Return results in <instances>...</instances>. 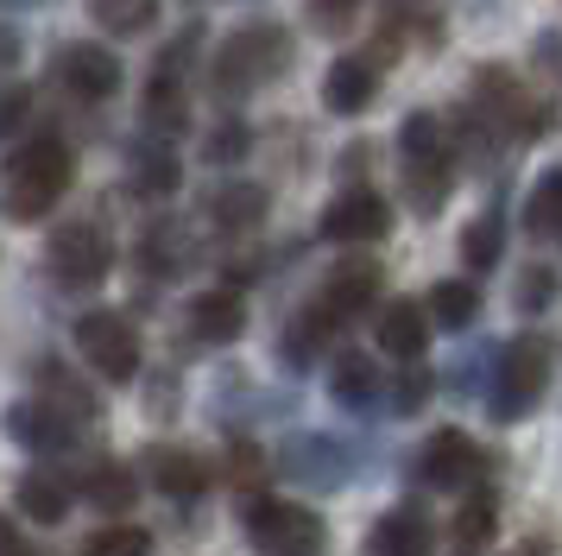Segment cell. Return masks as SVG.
<instances>
[{"mask_svg": "<svg viewBox=\"0 0 562 556\" xmlns=\"http://www.w3.org/2000/svg\"><path fill=\"white\" fill-rule=\"evenodd\" d=\"M284 475L310 480V487H341L348 480V455L323 443V436H297L291 449H284Z\"/></svg>", "mask_w": 562, "mask_h": 556, "instance_id": "ac0fdd59", "label": "cell"}, {"mask_svg": "<svg viewBox=\"0 0 562 556\" xmlns=\"http://www.w3.org/2000/svg\"><path fill=\"white\" fill-rule=\"evenodd\" d=\"M499 253H506V222H499V215H481L474 227H461V266H468V273L499 266Z\"/></svg>", "mask_w": 562, "mask_h": 556, "instance_id": "f1b7e54d", "label": "cell"}, {"mask_svg": "<svg viewBox=\"0 0 562 556\" xmlns=\"http://www.w3.org/2000/svg\"><path fill=\"white\" fill-rule=\"evenodd\" d=\"M380 348L392 354V360H424V348H430V316H424V303L417 298H392L380 310Z\"/></svg>", "mask_w": 562, "mask_h": 556, "instance_id": "7c38bea8", "label": "cell"}, {"mask_svg": "<svg viewBox=\"0 0 562 556\" xmlns=\"http://www.w3.org/2000/svg\"><path fill=\"white\" fill-rule=\"evenodd\" d=\"M329 392L348 404V411H367V404L380 399V374H373V360H367V354H341L335 374H329Z\"/></svg>", "mask_w": 562, "mask_h": 556, "instance_id": "4316f807", "label": "cell"}, {"mask_svg": "<svg viewBox=\"0 0 562 556\" xmlns=\"http://www.w3.org/2000/svg\"><path fill=\"white\" fill-rule=\"evenodd\" d=\"M360 13V0H310V25L316 32H348Z\"/></svg>", "mask_w": 562, "mask_h": 556, "instance_id": "d590c367", "label": "cell"}, {"mask_svg": "<svg viewBox=\"0 0 562 556\" xmlns=\"http://www.w3.org/2000/svg\"><path fill=\"white\" fill-rule=\"evenodd\" d=\"M398 146H405V158H449V126L417 108V114H405V126H398Z\"/></svg>", "mask_w": 562, "mask_h": 556, "instance_id": "4dcf8cb0", "label": "cell"}, {"mask_svg": "<svg viewBox=\"0 0 562 556\" xmlns=\"http://www.w3.org/2000/svg\"><path fill=\"white\" fill-rule=\"evenodd\" d=\"M550 298H557V273H550V266H525L518 291H512V303H518L525 316H543V310H550Z\"/></svg>", "mask_w": 562, "mask_h": 556, "instance_id": "836d02e7", "label": "cell"}, {"mask_svg": "<svg viewBox=\"0 0 562 556\" xmlns=\"http://www.w3.org/2000/svg\"><path fill=\"white\" fill-rule=\"evenodd\" d=\"M424 316L436 329H468L481 316V285L474 278H442V285H430V310Z\"/></svg>", "mask_w": 562, "mask_h": 556, "instance_id": "cb8c5ba5", "label": "cell"}, {"mask_svg": "<svg viewBox=\"0 0 562 556\" xmlns=\"http://www.w3.org/2000/svg\"><path fill=\"white\" fill-rule=\"evenodd\" d=\"M247 537L254 551L266 556H323V519L297 500H272V493H254L247 500Z\"/></svg>", "mask_w": 562, "mask_h": 556, "instance_id": "3957f363", "label": "cell"}, {"mask_svg": "<svg viewBox=\"0 0 562 556\" xmlns=\"http://www.w3.org/2000/svg\"><path fill=\"white\" fill-rule=\"evenodd\" d=\"M20 512H26L32 525H64L70 519V480L45 475V468L20 475Z\"/></svg>", "mask_w": 562, "mask_h": 556, "instance_id": "ffe728a7", "label": "cell"}, {"mask_svg": "<svg viewBox=\"0 0 562 556\" xmlns=\"http://www.w3.org/2000/svg\"><path fill=\"white\" fill-rule=\"evenodd\" d=\"M70 177H77V152L64 146L57 133L26 140L13 152V165H7V209H13V222H45L64 202Z\"/></svg>", "mask_w": 562, "mask_h": 556, "instance_id": "6da1fadb", "label": "cell"}, {"mask_svg": "<svg viewBox=\"0 0 562 556\" xmlns=\"http://www.w3.org/2000/svg\"><path fill=\"white\" fill-rule=\"evenodd\" d=\"M424 399H430V367H417V360H405V379H398V411H424Z\"/></svg>", "mask_w": 562, "mask_h": 556, "instance_id": "74e56055", "label": "cell"}, {"mask_svg": "<svg viewBox=\"0 0 562 556\" xmlns=\"http://www.w3.org/2000/svg\"><path fill=\"white\" fill-rule=\"evenodd\" d=\"M38 399L52 404V411H64V418H95V411H102V399H95L77 374H64L57 360H38Z\"/></svg>", "mask_w": 562, "mask_h": 556, "instance_id": "7402d4cb", "label": "cell"}, {"mask_svg": "<svg viewBox=\"0 0 562 556\" xmlns=\"http://www.w3.org/2000/svg\"><path fill=\"white\" fill-rule=\"evenodd\" d=\"M436 551V519L424 505H392L367 531V556H430Z\"/></svg>", "mask_w": 562, "mask_h": 556, "instance_id": "30bf717a", "label": "cell"}, {"mask_svg": "<svg viewBox=\"0 0 562 556\" xmlns=\"http://www.w3.org/2000/svg\"><path fill=\"white\" fill-rule=\"evenodd\" d=\"M215 96H254L266 82H279L291 70V32L284 25H247V32H234L228 45L215 51Z\"/></svg>", "mask_w": 562, "mask_h": 556, "instance_id": "7a4b0ae2", "label": "cell"}, {"mask_svg": "<svg viewBox=\"0 0 562 556\" xmlns=\"http://www.w3.org/2000/svg\"><path fill=\"white\" fill-rule=\"evenodd\" d=\"M557 227H562V171H543L537 177V190L525 197V234L557 241Z\"/></svg>", "mask_w": 562, "mask_h": 556, "instance_id": "83f0119b", "label": "cell"}, {"mask_svg": "<svg viewBox=\"0 0 562 556\" xmlns=\"http://www.w3.org/2000/svg\"><path fill=\"white\" fill-rule=\"evenodd\" d=\"M506 556H550V537H531V544H518V551H506Z\"/></svg>", "mask_w": 562, "mask_h": 556, "instance_id": "60d3db41", "label": "cell"}, {"mask_svg": "<svg viewBox=\"0 0 562 556\" xmlns=\"http://www.w3.org/2000/svg\"><path fill=\"white\" fill-rule=\"evenodd\" d=\"M380 259H341L329 273V285H323V303H329L335 316H360V310H373V298H380Z\"/></svg>", "mask_w": 562, "mask_h": 556, "instance_id": "9a60e30c", "label": "cell"}, {"mask_svg": "<svg viewBox=\"0 0 562 556\" xmlns=\"http://www.w3.org/2000/svg\"><path fill=\"white\" fill-rule=\"evenodd\" d=\"M82 556H153V531L146 525H102L82 544Z\"/></svg>", "mask_w": 562, "mask_h": 556, "instance_id": "d6a6232c", "label": "cell"}, {"mask_svg": "<svg viewBox=\"0 0 562 556\" xmlns=\"http://www.w3.org/2000/svg\"><path fill=\"white\" fill-rule=\"evenodd\" d=\"M209 215H215V227L247 234V227L266 222V190H259V184H222V190L209 197Z\"/></svg>", "mask_w": 562, "mask_h": 556, "instance_id": "d4e9b609", "label": "cell"}, {"mask_svg": "<svg viewBox=\"0 0 562 556\" xmlns=\"http://www.w3.org/2000/svg\"><path fill=\"white\" fill-rule=\"evenodd\" d=\"M247 146H254V133H247L240 121H228V126H215V133L203 140V158H209V165H240Z\"/></svg>", "mask_w": 562, "mask_h": 556, "instance_id": "e575fe53", "label": "cell"}, {"mask_svg": "<svg viewBox=\"0 0 562 556\" xmlns=\"http://www.w3.org/2000/svg\"><path fill=\"white\" fill-rule=\"evenodd\" d=\"M228 480H234V487H259V480H266V455H259L254 443H234V455H228Z\"/></svg>", "mask_w": 562, "mask_h": 556, "instance_id": "8d00e7d4", "label": "cell"}, {"mask_svg": "<svg viewBox=\"0 0 562 556\" xmlns=\"http://www.w3.org/2000/svg\"><path fill=\"white\" fill-rule=\"evenodd\" d=\"M178 184H183L178 146H171V140H158V133H146V140L133 146V190H146V197H171Z\"/></svg>", "mask_w": 562, "mask_h": 556, "instance_id": "e0dca14e", "label": "cell"}, {"mask_svg": "<svg viewBox=\"0 0 562 556\" xmlns=\"http://www.w3.org/2000/svg\"><path fill=\"white\" fill-rule=\"evenodd\" d=\"M77 348L82 360L95 367L102 379H139V360H146V342H139V329L121 316V310H89L77 323Z\"/></svg>", "mask_w": 562, "mask_h": 556, "instance_id": "277c9868", "label": "cell"}, {"mask_svg": "<svg viewBox=\"0 0 562 556\" xmlns=\"http://www.w3.org/2000/svg\"><path fill=\"white\" fill-rule=\"evenodd\" d=\"M373 96H380V64L373 57H335L323 70V101L335 114H360Z\"/></svg>", "mask_w": 562, "mask_h": 556, "instance_id": "5bb4252c", "label": "cell"}, {"mask_svg": "<svg viewBox=\"0 0 562 556\" xmlns=\"http://www.w3.org/2000/svg\"><path fill=\"white\" fill-rule=\"evenodd\" d=\"M474 475H481V449L461 430H436L430 443L417 449V480L436 487V493H461Z\"/></svg>", "mask_w": 562, "mask_h": 556, "instance_id": "ba28073f", "label": "cell"}, {"mask_svg": "<svg viewBox=\"0 0 562 556\" xmlns=\"http://www.w3.org/2000/svg\"><path fill=\"white\" fill-rule=\"evenodd\" d=\"M146 468H153V487L165 500H203L209 487H215V468L190 449H165V443H158V449L146 455Z\"/></svg>", "mask_w": 562, "mask_h": 556, "instance_id": "8fae6325", "label": "cell"}, {"mask_svg": "<svg viewBox=\"0 0 562 556\" xmlns=\"http://www.w3.org/2000/svg\"><path fill=\"white\" fill-rule=\"evenodd\" d=\"M82 493L102 505L108 519H121V512L139 500V475H133L127 462H89V475H82Z\"/></svg>", "mask_w": 562, "mask_h": 556, "instance_id": "d6986e66", "label": "cell"}, {"mask_svg": "<svg viewBox=\"0 0 562 556\" xmlns=\"http://www.w3.org/2000/svg\"><path fill=\"white\" fill-rule=\"evenodd\" d=\"M0 556H32V551H20V544H7V551H0Z\"/></svg>", "mask_w": 562, "mask_h": 556, "instance_id": "7bdbcfd3", "label": "cell"}, {"mask_svg": "<svg viewBox=\"0 0 562 556\" xmlns=\"http://www.w3.org/2000/svg\"><path fill=\"white\" fill-rule=\"evenodd\" d=\"M493 525H499V505H493V493H474V500L461 505L456 519V556H474L493 537Z\"/></svg>", "mask_w": 562, "mask_h": 556, "instance_id": "1f68e13d", "label": "cell"}, {"mask_svg": "<svg viewBox=\"0 0 562 556\" xmlns=\"http://www.w3.org/2000/svg\"><path fill=\"white\" fill-rule=\"evenodd\" d=\"M7 436L13 443H26V449H70L77 443V424L64 418V411H52V404L38 399V404H7Z\"/></svg>", "mask_w": 562, "mask_h": 556, "instance_id": "4fadbf2b", "label": "cell"}, {"mask_svg": "<svg viewBox=\"0 0 562 556\" xmlns=\"http://www.w3.org/2000/svg\"><path fill=\"white\" fill-rule=\"evenodd\" d=\"M385 227H392V209H385L380 190H348L323 209V241H335V247H367Z\"/></svg>", "mask_w": 562, "mask_h": 556, "instance_id": "52a82bcc", "label": "cell"}, {"mask_svg": "<svg viewBox=\"0 0 562 556\" xmlns=\"http://www.w3.org/2000/svg\"><path fill=\"white\" fill-rule=\"evenodd\" d=\"M57 82L77 101H108L121 89V57L108 45H64L57 51Z\"/></svg>", "mask_w": 562, "mask_h": 556, "instance_id": "9c48e42d", "label": "cell"}, {"mask_svg": "<svg viewBox=\"0 0 562 556\" xmlns=\"http://www.w3.org/2000/svg\"><path fill=\"white\" fill-rule=\"evenodd\" d=\"M456 190V158H405V202L411 209H442Z\"/></svg>", "mask_w": 562, "mask_h": 556, "instance_id": "603a6c76", "label": "cell"}, {"mask_svg": "<svg viewBox=\"0 0 562 556\" xmlns=\"http://www.w3.org/2000/svg\"><path fill=\"white\" fill-rule=\"evenodd\" d=\"M7 544H13V525H7V512H0V551H7Z\"/></svg>", "mask_w": 562, "mask_h": 556, "instance_id": "b9f144b4", "label": "cell"}, {"mask_svg": "<svg viewBox=\"0 0 562 556\" xmlns=\"http://www.w3.org/2000/svg\"><path fill=\"white\" fill-rule=\"evenodd\" d=\"M329 335H335V310H329L323 298H316V303H304V310L291 316V335H284V354H291L297 367H310V360L323 354V342H329Z\"/></svg>", "mask_w": 562, "mask_h": 556, "instance_id": "484cf974", "label": "cell"}, {"mask_svg": "<svg viewBox=\"0 0 562 556\" xmlns=\"http://www.w3.org/2000/svg\"><path fill=\"white\" fill-rule=\"evenodd\" d=\"M190 121V96H183V76L178 70H158L153 89H146V133L171 140L178 126Z\"/></svg>", "mask_w": 562, "mask_h": 556, "instance_id": "44dd1931", "label": "cell"}, {"mask_svg": "<svg viewBox=\"0 0 562 556\" xmlns=\"http://www.w3.org/2000/svg\"><path fill=\"white\" fill-rule=\"evenodd\" d=\"M190 329H196V342H240V329H247V303L234 285H215L203 298H190Z\"/></svg>", "mask_w": 562, "mask_h": 556, "instance_id": "2e32d148", "label": "cell"}, {"mask_svg": "<svg viewBox=\"0 0 562 556\" xmlns=\"http://www.w3.org/2000/svg\"><path fill=\"white\" fill-rule=\"evenodd\" d=\"M89 20L102 25V32L133 38V32H146L158 20V0H89Z\"/></svg>", "mask_w": 562, "mask_h": 556, "instance_id": "f546056e", "label": "cell"}, {"mask_svg": "<svg viewBox=\"0 0 562 556\" xmlns=\"http://www.w3.org/2000/svg\"><path fill=\"white\" fill-rule=\"evenodd\" d=\"M45 259H52V278L64 291H95L108 278V266H114V241L95 222H64V227H52Z\"/></svg>", "mask_w": 562, "mask_h": 556, "instance_id": "5b68a950", "label": "cell"}, {"mask_svg": "<svg viewBox=\"0 0 562 556\" xmlns=\"http://www.w3.org/2000/svg\"><path fill=\"white\" fill-rule=\"evenodd\" d=\"M26 108H32L26 89H7V96H0V133H13V126L26 121Z\"/></svg>", "mask_w": 562, "mask_h": 556, "instance_id": "f35d334b", "label": "cell"}, {"mask_svg": "<svg viewBox=\"0 0 562 556\" xmlns=\"http://www.w3.org/2000/svg\"><path fill=\"white\" fill-rule=\"evenodd\" d=\"M7 70H20V32L13 25H0V76Z\"/></svg>", "mask_w": 562, "mask_h": 556, "instance_id": "ab89813d", "label": "cell"}, {"mask_svg": "<svg viewBox=\"0 0 562 556\" xmlns=\"http://www.w3.org/2000/svg\"><path fill=\"white\" fill-rule=\"evenodd\" d=\"M550 379V335L543 329H525L518 342L499 360V392H493V418H525Z\"/></svg>", "mask_w": 562, "mask_h": 556, "instance_id": "8992f818", "label": "cell"}]
</instances>
